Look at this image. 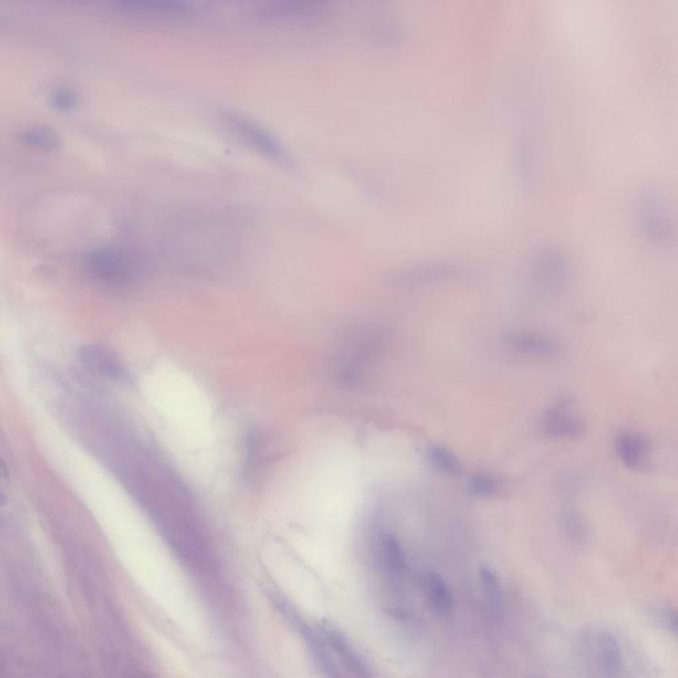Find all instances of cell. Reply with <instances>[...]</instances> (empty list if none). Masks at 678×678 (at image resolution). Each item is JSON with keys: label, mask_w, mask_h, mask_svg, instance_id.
Segmentation results:
<instances>
[{"label": "cell", "mask_w": 678, "mask_h": 678, "mask_svg": "<svg viewBox=\"0 0 678 678\" xmlns=\"http://www.w3.org/2000/svg\"><path fill=\"white\" fill-rule=\"evenodd\" d=\"M387 344L380 327L367 326L355 330L335 356L332 365L335 382L344 387H355L364 380L368 365L382 354Z\"/></svg>", "instance_id": "6da1fadb"}, {"label": "cell", "mask_w": 678, "mask_h": 678, "mask_svg": "<svg viewBox=\"0 0 678 678\" xmlns=\"http://www.w3.org/2000/svg\"><path fill=\"white\" fill-rule=\"evenodd\" d=\"M479 575L486 599H488L494 611H500L501 606H503V586H501V580L496 571L489 566H482Z\"/></svg>", "instance_id": "ffe728a7"}, {"label": "cell", "mask_w": 678, "mask_h": 678, "mask_svg": "<svg viewBox=\"0 0 678 678\" xmlns=\"http://www.w3.org/2000/svg\"><path fill=\"white\" fill-rule=\"evenodd\" d=\"M374 554L380 574L390 585L395 594L405 585L407 575V559L405 550L397 536L383 526L374 530Z\"/></svg>", "instance_id": "277c9868"}, {"label": "cell", "mask_w": 678, "mask_h": 678, "mask_svg": "<svg viewBox=\"0 0 678 678\" xmlns=\"http://www.w3.org/2000/svg\"><path fill=\"white\" fill-rule=\"evenodd\" d=\"M318 627L325 635L339 662L346 668V671L354 678H376L374 676L370 666L365 664L362 654L356 651L353 642L347 639V636L339 628L335 627L334 624L327 623V621H323L321 626Z\"/></svg>", "instance_id": "9c48e42d"}, {"label": "cell", "mask_w": 678, "mask_h": 678, "mask_svg": "<svg viewBox=\"0 0 678 678\" xmlns=\"http://www.w3.org/2000/svg\"><path fill=\"white\" fill-rule=\"evenodd\" d=\"M559 526L568 544L583 547L591 538V526L582 510L577 506L565 505L559 513Z\"/></svg>", "instance_id": "9a60e30c"}, {"label": "cell", "mask_w": 678, "mask_h": 678, "mask_svg": "<svg viewBox=\"0 0 678 678\" xmlns=\"http://www.w3.org/2000/svg\"><path fill=\"white\" fill-rule=\"evenodd\" d=\"M116 8L120 13L138 17H167L187 13L190 5L176 0H143V2H121Z\"/></svg>", "instance_id": "5bb4252c"}, {"label": "cell", "mask_w": 678, "mask_h": 678, "mask_svg": "<svg viewBox=\"0 0 678 678\" xmlns=\"http://www.w3.org/2000/svg\"><path fill=\"white\" fill-rule=\"evenodd\" d=\"M323 5L311 0H288V2L270 3L262 14L268 19L287 20V22H306L315 20L323 14Z\"/></svg>", "instance_id": "4fadbf2b"}, {"label": "cell", "mask_w": 678, "mask_h": 678, "mask_svg": "<svg viewBox=\"0 0 678 678\" xmlns=\"http://www.w3.org/2000/svg\"><path fill=\"white\" fill-rule=\"evenodd\" d=\"M121 678H150L147 674L141 673V672H125Z\"/></svg>", "instance_id": "7402d4cb"}, {"label": "cell", "mask_w": 678, "mask_h": 678, "mask_svg": "<svg viewBox=\"0 0 678 678\" xmlns=\"http://www.w3.org/2000/svg\"><path fill=\"white\" fill-rule=\"evenodd\" d=\"M91 279L111 287H125L138 279L141 264L129 250L120 247H100L90 250L82 260Z\"/></svg>", "instance_id": "7a4b0ae2"}, {"label": "cell", "mask_w": 678, "mask_h": 678, "mask_svg": "<svg viewBox=\"0 0 678 678\" xmlns=\"http://www.w3.org/2000/svg\"><path fill=\"white\" fill-rule=\"evenodd\" d=\"M19 137L23 143L41 150H53L60 144V135L49 126H28L20 132Z\"/></svg>", "instance_id": "d6986e66"}, {"label": "cell", "mask_w": 678, "mask_h": 678, "mask_svg": "<svg viewBox=\"0 0 678 678\" xmlns=\"http://www.w3.org/2000/svg\"><path fill=\"white\" fill-rule=\"evenodd\" d=\"M616 459L626 470L645 471L652 462V444L647 436L633 429L619 430L613 438Z\"/></svg>", "instance_id": "ba28073f"}, {"label": "cell", "mask_w": 678, "mask_h": 678, "mask_svg": "<svg viewBox=\"0 0 678 678\" xmlns=\"http://www.w3.org/2000/svg\"><path fill=\"white\" fill-rule=\"evenodd\" d=\"M427 457H429V464L445 476L457 477L464 473V464L461 460L443 445L429 447Z\"/></svg>", "instance_id": "e0dca14e"}, {"label": "cell", "mask_w": 678, "mask_h": 678, "mask_svg": "<svg viewBox=\"0 0 678 678\" xmlns=\"http://www.w3.org/2000/svg\"><path fill=\"white\" fill-rule=\"evenodd\" d=\"M533 280L545 291H556L565 287L568 272L562 256L556 250L544 249L533 262Z\"/></svg>", "instance_id": "30bf717a"}, {"label": "cell", "mask_w": 678, "mask_h": 678, "mask_svg": "<svg viewBox=\"0 0 678 678\" xmlns=\"http://www.w3.org/2000/svg\"><path fill=\"white\" fill-rule=\"evenodd\" d=\"M539 429L547 439L556 441L579 440L586 432V424L575 408L573 400L561 397L545 409Z\"/></svg>", "instance_id": "5b68a950"}, {"label": "cell", "mask_w": 678, "mask_h": 678, "mask_svg": "<svg viewBox=\"0 0 678 678\" xmlns=\"http://www.w3.org/2000/svg\"><path fill=\"white\" fill-rule=\"evenodd\" d=\"M505 342L513 352L539 361H554L563 354L558 339L538 330H515L506 335Z\"/></svg>", "instance_id": "52a82bcc"}, {"label": "cell", "mask_w": 678, "mask_h": 678, "mask_svg": "<svg viewBox=\"0 0 678 678\" xmlns=\"http://www.w3.org/2000/svg\"><path fill=\"white\" fill-rule=\"evenodd\" d=\"M79 362L93 376L118 380L123 378L122 365L109 350L100 346H84L79 353Z\"/></svg>", "instance_id": "8fae6325"}, {"label": "cell", "mask_w": 678, "mask_h": 678, "mask_svg": "<svg viewBox=\"0 0 678 678\" xmlns=\"http://www.w3.org/2000/svg\"><path fill=\"white\" fill-rule=\"evenodd\" d=\"M455 268L444 262H424V264L411 265L400 270L394 277V281L403 287H418L433 282L443 281L455 274Z\"/></svg>", "instance_id": "7c38bea8"}, {"label": "cell", "mask_w": 678, "mask_h": 678, "mask_svg": "<svg viewBox=\"0 0 678 678\" xmlns=\"http://www.w3.org/2000/svg\"><path fill=\"white\" fill-rule=\"evenodd\" d=\"M468 491L474 497H500L506 491V483L497 474L477 473L471 477Z\"/></svg>", "instance_id": "ac0fdd59"}, {"label": "cell", "mask_w": 678, "mask_h": 678, "mask_svg": "<svg viewBox=\"0 0 678 678\" xmlns=\"http://www.w3.org/2000/svg\"><path fill=\"white\" fill-rule=\"evenodd\" d=\"M280 606L282 607V612L285 613V616H288L291 623L296 627L300 635L305 640L309 652L313 657L315 665L318 666L323 676L325 678H342L337 660L334 657V651L330 647L329 641H327L321 628L311 626L305 619L301 618L299 613L294 611L293 607L289 606L285 601H281Z\"/></svg>", "instance_id": "8992f818"}, {"label": "cell", "mask_w": 678, "mask_h": 678, "mask_svg": "<svg viewBox=\"0 0 678 678\" xmlns=\"http://www.w3.org/2000/svg\"><path fill=\"white\" fill-rule=\"evenodd\" d=\"M51 104L58 111H68L75 109L79 104V94L72 88H56L49 94Z\"/></svg>", "instance_id": "44dd1931"}, {"label": "cell", "mask_w": 678, "mask_h": 678, "mask_svg": "<svg viewBox=\"0 0 678 678\" xmlns=\"http://www.w3.org/2000/svg\"><path fill=\"white\" fill-rule=\"evenodd\" d=\"M421 585H423L427 601H429L433 611L440 613V615H447L452 609V592H450V588L440 575L436 573L424 574L421 577Z\"/></svg>", "instance_id": "2e32d148"}, {"label": "cell", "mask_w": 678, "mask_h": 678, "mask_svg": "<svg viewBox=\"0 0 678 678\" xmlns=\"http://www.w3.org/2000/svg\"><path fill=\"white\" fill-rule=\"evenodd\" d=\"M222 117L224 125L238 140L243 141L244 143L249 144V147L260 153L264 157L270 159L279 166L285 167V169H294L296 164H294L293 157L273 132L268 131L267 128H264L256 121L250 120L249 117L243 116V114L228 111V113H224Z\"/></svg>", "instance_id": "3957f363"}]
</instances>
